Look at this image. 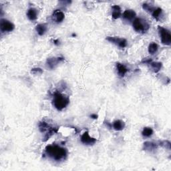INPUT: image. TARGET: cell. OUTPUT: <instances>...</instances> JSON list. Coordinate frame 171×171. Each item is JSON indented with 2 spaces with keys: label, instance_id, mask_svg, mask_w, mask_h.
Returning <instances> with one entry per match:
<instances>
[{
  "label": "cell",
  "instance_id": "cell-4",
  "mask_svg": "<svg viewBox=\"0 0 171 171\" xmlns=\"http://www.w3.org/2000/svg\"><path fill=\"white\" fill-rule=\"evenodd\" d=\"M38 126L41 132H46V134H45V137H44V139H45L44 140L45 141H46L47 139H49L53 134H54L55 133L58 132V128L52 127V126H50L47 122L44 121L40 122L39 123Z\"/></svg>",
  "mask_w": 171,
  "mask_h": 171
},
{
  "label": "cell",
  "instance_id": "cell-6",
  "mask_svg": "<svg viewBox=\"0 0 171 171\" xmlns=\"http://www.w3.org/2000/svg\"><path fill=\"white\" fill-rule=\"evenodd\" d=\"M106 40L108 41L110 43L116 44V46L121 47V48H124L127 46V41L124 38H120L118 37H106Z\"/></svg>",
  "mask_w": 171,
  "mask_h": 171
},
{
  "label": "cell",
  "instance_id": "cell-25",
  "mask_svg": "<svg viewBox=\"0 0 171 171\" xmlns=\"http://www.w3.org/2000/svg\"><path fill=\"white\" fill-rule=\"evenodd\" d=\"M151 62H152V60L150 58V59H145L142 62V63H144V64H150Z\"/></svg>",
  "mask_w": 171,
  "mask_h": 171
},
{
  "label": "cell",
  "instance_id": "cell-11",
  "mask_svg": "<svg viewBox=\"0 0 171 171\" xmlns=\"http://www.w3.org/2000/svg\"><path fill=\"white\" fill-rule=\"evenodd\" d=\"M65 15L62 11L56 10L53 14V19L56 23H61L64 20Z\"/></svg>",
  "mask_w": 171,
  "mask_h": 171
},
{
  "label": "cell",
  "instance_id": "cell-16",
  "mask_svg": "<svg viewBox=\"0 0 171 171\" xmlns=\"http://www.w3.org/2000/svg\"><path fill=\"white\" fill-rule=\"evenodd\" d=\"M113 128L115 131H122L125 127V123L120 120H117L113 123Z\"/></svg>",
  "mask_w": 171,
  "mask_h": 171
},
{
  "label": "cell",
  "instance_id": "cell-10",
  "mask_svg": "<svg viewBox=\"0 0 171 171\" xmlns=\"http://www.w3.org/2000/svg\"><path fill=\"white\" fill-rule=\"evenodd\" d=\"M136 12L132 9H126L122 14L123 18L127 21H132L136 18Z\"/></svg>",
  "mask_w": 171,
  "mask_h": 171
},
{
  "label": "cell",
  "instance_id": "cell-24",
  "mask_svg": "<svg viewBox=\"0 0 171 171\" xmlns=\"http://www.w3.org/2000/svg\"><path fill=\"white\" fill-rule=\"evenodd\" d=\"M31 73H33L34 74H40L43 73V70L41 68H35L31 69Z\"/></svg>",
  "mask_w": 171,
  "mask_h": 171
},
{
  "label": "cell",
  "instance_id": "cell-1",
  "mask_svg": "<svg viewBox=\"0 0 171 171\" xmlns=\"http://www.w3.org/2000/svg\"><path fill=\"white\" fill-rule=\"evenodd\" d=\"M45 151L47 156L56 161L63 160L67 156V150L66 148L57 144L47 146Z\"/></svg>",
  "mask_w": 171,
  "mask_h": 171
},
{
  "label": "cell",
  "instance_id": "cell-13",
  "mask_svg": "<svg viewBox=\"0 0 171 171\" xmlns=\"http://www.w3.org/2000/svg\"><path fill=\"white\" fill-rule=\"evenodd\" d=\"M37 15H38V12L37 10L35 8H30L27 10V16L31 21H34L37 20Z\"/></svg>",
  "mask_w": 171,
  "mask_h": 171
},
{
  "label": "cell",
  "instance_id": "cell-2",
  "mask_svg": "<svg viewBox=\"0 0 171 171\" xmlns=\"http://www.w3.org/2000/svg\"><path fill=\"white\" fill-rule=\"evenodd\" d=\"M69 102V100L68 97L66 96L65 95L56 92L53 94V104L56 108L61 111L63 109L67 106Z\"/></svg>",
  "mask_w": 171,
  "mask_h": 171
},
{
  "label": "cell",
  "instance_id": "cell-26",
  "mask_svg": "<svg viewBox=\"0 0 171 171\" xmlns=\"http://www.w3.org/2000/svg\"><path fill=\"white\" fill-rule=\"evenodd\" d=\"M90 117H91L92 118H93V119H97L98 118V115H95V114H93V115H92L90 116Z\"/></svg>",
  "mask_w": 171,
  "mask_h": 171
},
{
  "label": "cell",
  "instance_id": "cell-15",
  "mask_svg": "<svg viewBox=\"0 0 171 171\" xmlns=\"http://www.w3.org/2000/svg\"><path fill=\"white\" fill-rule=\"evenodd\" d=\"M158 145L152 142H146L144 143V150L149 152H153L157 149Z\"/></svg>",
  "mask_w": 171,
  "mask_h": 171
},
{
  "label": "cell",
  "instance_id": "cell-8",
  "mask_svg": "<svg viewBox=\"0 0 171 171\" xmlns=\"http://www.w3.org/2000/svg\"><path fill=\"white\" fill-rule=\"evenodd\" d=\"M64 59L61 57L59 58H50L47 60L46 64L50 69H54L60 62H63Z\"/></svg>",
  "mask_w": 171,
  "mask_h": 171
},
{
  "label": "cell",
  "instance_id": "cell-12",
  "mask_svg": "<svg viewBox=\"0 0 171 171\" xmlns=\"http://www.w3.org/2000/svg\"><path fill=\"white\" fill-rule=\"evenodd\" d=\"M116 69L118 74L120 77H124L128 71V68L124 64H120V63H117L116 64Z\"/></svg>",
  "mask_w": 171,
  "mask_h": 171
},
{
  "label": "cell",
  "instance_id": "cell-3",
  "mask_svg": "<svg viewBox=\"0 0 171 171\" xmlns=\"http://www.w3.org/2000/svg\"><path fill=\"white\" fill-rule=\"evenodd\" d=\"M132 26L136 31L140 33H145L150 28V24L148 22L140 18H135L132 23Z\"/></svg>",
  "mask_w": 171,
  "mask_h": 171
},
{
  "label": "cell",
  "instance_id": "cell-14",
  "mask_svg": "<svg viewBox=\"0 0 171 171\" xmlns=\"http://www.w3.org/2000/svg\"><path fill=\"white\" fill-rule=\"evenodd\" d=\"M121 16V9L118 5H113L112 7V17L115 20Z\"/></svg>",
  "mask_w": 171,
  "mask_h": 171
},
{
  "label": "cell",
  "instance_id": "cell-17",
  "mask_svg": "<svg viewBox=\"0 0 171 171\" xmlns=\"http://www.w3.org/2000/svg\"><path fill=\"white\" fill-rule=\"evenodd\" d=\"M150 68L152 70H153L154 72L157 73L160 70L161 68H162V63L161 62H151L150 63Z\"/></svg>",
  "mask_w": 171,
  "mask_h": 171
},
{
  "label": "cell",
  "instance_id": "cell-7",
  "mask_svg": "<svg viewBox=\"0 0 171 171\" xmlns=\"http://www.w3.org/2000/svg\"><path fill=\"white\" fill-rule=\"evenodd\" d=\"M0 28L2 32H10L14 30L15 26L11 21L5 19H2L0 22Z\"/></svg>",
  "mask_w": 171,
  "mask_h": 171
},
{
  "label": "cell",
  "instance_id": "cell-27",
  "mask_svg": "<svg viewBox=\"0 0 171 171\" xmlns=\"http://www.w3.org/2000/svg\"><path fill=\"white\" fill-rule=\"evenodd\" d=\"M59 43V40H54V44H56V45H58V44Z\"/></svg>",
  "mask_w": 171,
  "mask_h": 171
},
{
  "label": "cell",
  "instance_id": "cell-5",
  "mask_svg": "<svg viewBox=\"0 0 171 171\" xmlns=\"http://www.w3.org/2000/svg\"><path fill=\"white\" fill-rule=\"evenodd\" d=\"M158 31L162 43L164 45L170 46L171 44V35L170 31L161 26H158Z\"/></svg>",
  "mask_w": 171,
  "mask_h": 171
},
{
  "label": "cell",
  "instance_id": "cell-18",
  "mask_svg": "<svg viewBox=\"0 0 171 171\" xmlns=\"http://www.w3.org/2000/svg\"><path fill=\"white\" fill-rule=\"evenodd\" d=\"M36 30L40 36H43L47 31V26L46 24H38L36 27Z\"/></svg>",
  "mask_w": 171,
  "mask_h": 171
},
{
  "label": "cell",
  "instance_id": "cell-22",
  "mask_svg": "<svg viewBox=\"0 0 171 171\" xmlns=\"http://www.w3.org/2000/svg\"><path fill=\"white\" fill-rule=\"evenodd\" d=\"M160 145L161 147H163L164 148H166V149H170V142L168 140L166 141H162L160 142Z\"/></svg>",
  "mask_w": 171,
  "mask_h": 171
},
{
  "label": "cell",
  "instance_id": "cell-19",
  "mask_svg": "<svg viewBox=\"0 0 171 171\" xmlns=\"http://www.w3.org/2000/svg\"><path fill=\"white\" fill-rule=\"evenodd\" d=\"M163 14V9L160 8H154L153 11L152 12V15H153V17L156 19V20H159L160 18L161 17V15Z\"/></svg>",
  "mask_w": 171,
  "mask_h": 171
},
{
  "label": "cell",
  "instance_id": "cell-9",
  "mask_svg": "<svg viewBox=\"0 0 171 171\" xmlns=\"http://www.w3.org/2000/svg\"><path fill=\"white\" fill-rule=\"evenodd\" d=\"M81 142L86 145H93L96 143V139L90 137L88 132H85L81 137Z\"/></svg>",
  "mask_w": 171,
  "mask_h": 171
},
{
  "label": "cell",
  "instance_id": "cell-21",
  "mask_svg": "<svg viewBox=\"0 0 171 171\" xmlns=\"http://www.w3.org/2000/svg\"><path fill=\"white\" fill-rule=\"evenodd\" d=\"M153 134V130L149 127L144 128L142 132V134L144 137H150Z\"/></svg>",
  "mask_w": 171,
  "mask_h": 171
},
{
  "label": "cell",
  "instance_id": "cell-20",
  "mask_svg": "<svg viewBox=\"0 0 171 171\" xmlns=\"http://www.w3.org/2000/svg\"><path fill=\"white\" fill-rule=\"evenodd\" d=\"M158 44L154 42H152L149 45V46H148V52H149V53H150L151 55H153L158 51Z\"/></svg>",
  "mask_w": 171,
  "mask_h": 171
},
{
  "label": "cell",
  "instance_id": "cell-23",
  "mask_svg": "<svg viewBox=\"0 0 171 171\" xmlns=\"http://www.w3.org/2000/svg\"><path fill=\"white\" fill-rule=\"evenodd\" d=\"M142 8H143L144 9H145L148 12H153V10L154 9V8L153 7V6H151L150 5H148L147 4H144L142 5Z\"/></svg>",
  "mask_w": 171,
  "mask_h": 171
}]
</instances>
